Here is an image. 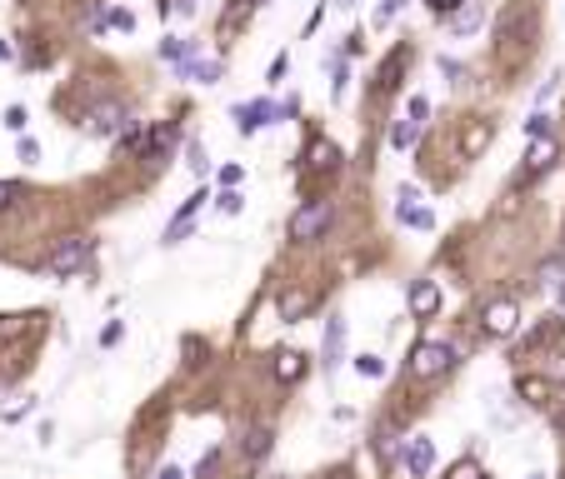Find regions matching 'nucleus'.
<instances>
[{"label": "nucleus", "mask_w": 565, "mask_h": 479, "mask_svg": "<svg viewBox=\"0 0 565 479\" xmlns=\"http://www.w3.org/2000/svg\"><path fill=\"white\" fill-rule=\"evenodd\" d=\"M330 220H336V210H330V200L301 205V210L291 215V240H295V245H310V240H320V235L330 230Z\"/></svg>", "instance_id": "1"}, {"label": "nucleus", "mask_w": 565, "mask_h": 479, "mask_svg": "<svg viewBox=\"0 0 565 479\" xmlns=\"http://www.w3.org/2000/svg\"><path fill=\"white\" fill-rule=\"evenodd\" d=\"M450 364H456V355H450V345H440V340H421L411 350V374L415 380H435V374H446Z\"/></svg>", "instance_id": "2"}, {"label": "nucleus", "mask_w": 565, "mask_h": 479, "mask_svg": "<svg viewBox=\"0 0 565 479\" xmlns=\"http://www.w3.org/2000/svg\"><path fill=\"white\" fill-rule=\"evenodd\" d=\"M80 125H86V135H120V130L131 125V110L120 106V100H100V106H90L80 115Z\"/></svg>", "instance_id": "3"}, {"label": "nucleus", "mask_w": 565, "mask_h": 479, "mask_svg": "<svg viewBox=\"0 0 565 479\" xmlns=\"http://www.w3.org/2000/svg\"><path fill=\"white\" fill-rule=\"evenodd\" d=\"M86 260H90V240L86 235H70V240H60V245L45 255V270H51V275H76V270H86Z\"/></svg>", "instance_id": "4"}, {"label": "nucleus", "mask_w": 565, "mask_h": 479, "mask_svg": "<svg viewBox=\"0 0 565 479\" xmlns=\"http://www.w3.org/2000/svg\"><path fill=\"white\" fill-rule=\"evenodd\" d=\"M480 325H486V335L505 340V335H515V325H521V309H515V299H490Z\"/></svg>", "instance_id": "5"}, {"label": "nucleus", "mask_w": 565, "mask_h": 479, "mask_svg": "<svg viewBox=\"0 0 565 479\" xmlns=\"http://www.w3.org/2000/svg\"><path fill=\"white\" fill-rule=\"evenodd\" d=\"M555 155H560V145H555L551 130H545V135H531V150H525V175H545L555 165Z\"/></svg>", "instance_id": "6"}, {"label": "nucleus", "mask_w": 565, "mask_h": 479, "mask_svg": "<svg viewBox=\"0 0 565 479\" xmlns=\"http://www.w3.org/2000/svg\"><path fill=\"white\" fill-rule=\"evenodd\" d=\"M230 115H236V130H240V135H255V130H261L265 120H275L281 110H275L271 100H250V106H236Z\"/></svg>", "instance_id": "7"}, {"label": "nucleus", "mask_w": 565, "mask_h": 479, "mask_svg": "<svg viewBox=\"0 0 565 479\" xmlns=\"http://www.w3.org/2000/svg\"><path fill=\"white\" fill-rule=\"evenodd\" d=\"M320 355H326V374H336L340 360H346V319L340 315L326 319V345H320Z\"/></svg>", "instance_id": "8"}, {"label": "nucleus", "mask_w": 565, "mask_h": 479, "mask_svg": "<svg viewBox=\"0 0 565 479\" xmlns=\"http://www.w3.org/2000/svg\"><path fill=\"white\" fill-rule=\"evenodd\" d=\"M206 200H210V195H206V190H196L190 200L181 205V210H175V220L165 225V245H181V240H185V230H190V220H196V210H200Z\"/></svg>", "instance_id": "9"}, {"label": "nucleus", "mask_w": 565, "mask_h": 479, "mask_svg": "<svg viewBox=\"0 0 565 479\" xmlns=\"http://www.w3.org/2000/svg\"><path fill=\"white\" fill-rule=\"evenodd\" d=\"M435 309H440V285H435V280H415V285H411V315L431 319Z\"/></svg>", "instance_id": "10"}, {"label": "nucleus", "mask_w": 565, "mask_h": 479, "mask_svg": "<svg viewBox=\"0 0 565 479\" xmlns=\"http://www.w3.org/2000/svg\"><path fill=\"white\" fill-rule=\"evenodd\" d=\"M305 165H310V170H336V165H340V145H336V140H310Z\"/></svg>", "instance_id": "11"}, {"label": "nucleus", "mask_w": 565, "mask_h": 479, "mask_svg": "<svg viewBox=\"0 0 565 479\" xmlns=\"http://www.w3.org/2000/svg\"><path fill=\"white\" fill-rule=\"evenodd\" d=\"M405 459H411V474H415V479L431 474V465H435V445H431L425 435H415V439H411V455H405Z\"/></svg>", "instance_id": "12"}, {"label": "nucleus", "mask_w": 565, "mask_h": 479, "mask_svg": "<svg viewBox=\"0 0 565 479\" xmlns=\"http://www.w3.org/2000/svg\"><path fill=\"white\" fill-rule=\"evenodd\" d=\"M301 374H305V355L301 350H281V355H275V380L295 384Z\"/></svg>", "instance_id": "13"}, {"label": "nucleus", "mask_w": 565, "mask_h": 479, "mask_svg": "<svg viewBox=\"0 0 565 479\" xmlns=\"http://www.w3.org/2000/svg\"><path fill=\"white\" fill-rule=\"evenodd\" d=\"M421 140V120H395L391 125V150H411Z\"/></svg>", "instance_id": "14"}, {"label": "nucleus", "mask_w": 565, "mask_h": 479, "mask_svg": "<svg viewBox=\"0 0 565 479\" xmlns=\"http://www.w3.org/2000/svg\"><path fill=\"white\" fill-rule=\"evenodd\" d=\"M275 305H281V319H301L305 309H310V295H305V290H285Z\"/></svg>", "instance_id": "15"}, {"label": "nucleus", "mask_w": 565, "mask_h": 479, "mask_svg": "<svg viewBox=\"0 0 565 479\" xmlns=\"http://www.w3.org/2000/svg\"><path fill=\"white\" fill-rule=\"evenodd\" d=\"M395 215H401V225H411V230H431V210H425V205L421 200H415V205H395Z\"/></svg>", "instance_id": "16"}, {"label": "nucleus", "mask_w": 565, "mask_h": 479, "mask_svg": "<svg viewBox=\"0 0 565 479\" xmlns=\"http://www.w3.org/2000/svg\"><path fill=\"white\" fill-rule=\"evenodd\" d=\"M190 80H200V86H216L220 80V60H190V65H181Z\"/></svg>", "instance_id": "17"}, {"label": "nucleus", "mask_w": 565, "mask_h": 479, "mask_svg": "<svg viewBox=\"0 0 565 479\" xmlns=\"http://www.w3.org/2000/svg\"><path fill=\"white\" fill-rule=\"evenodd\" d=\"M476 25H480V5H466V11L450 15V31H456V35H470Z\"/></svg>", "instance_id": "18"}, {"label": "nucleus", "mask_w": 565, "mask_h": 479, "mask_svg": "<svg viewBox=\"0 0 565 479\" xmlns=\"http://www.w3.org/2000/svg\"><path fill=\"white\" fill-rule=\"evenodd\" d=\"M356 374H360V380H381L385 360H381V355H356Z\"/></svg>", "instance_id": "19"}, {"label": "nucleus", "mask_w": 565, "mask_h": 479, "mask_svg": "<svg viewBox=\"0 0 565 479\" xmlns=\"http://www.w3.org/2000/svg\"><path fill=\"white\" fill-rule=\"evenodd\" d=\"M405 60H411V51H395L391 60L381 65V90H391V86H395V75H401V65H405Z\"/></svg>", "instance_id": "20"}, {"label": "nucleus", "mask_w": 565, "mask_h": 479, "mask_svg": "<svg viewBox=\"0 0 565 479\" xmlns=\"http://www.w3.org/2000/svg\"><path fill=\"white\" fill-rule=\"evenodd\" d=\"M271 429H255V435H250V445H245V459H265L271 455Z\"/></svg>", "instance_id": "21"}, {"label": "nucleus", "mask_w": 565, "mask_h": 479, "mask_svg": "<svg viewBox=\"0 0 565 479\" xmlns=\"http://www.w3.org/2000/svg\"><path fill=\"white\" fill-rule=\"evenodd\" d=\"M190 55V41H181V35H165L161 41V60H185Z\"/></svg>", "instance_id": "22"}, {"label": "nucleus", "mask_w": 565, "mask_h": 479, "mask_svg": "<svg viewBox=\"0 0 565 479\" xmlns=\"http://www.w3.org/2000/svg\"><path fill=\"white\" fill-rule=\"evenodd\" d=\"M446 479H486V469H480L476 459H460V465L446 469Z\"/></svg>", "instance_id": "23"}, {"label": "nucleus", "mask_w": 565, "mask_h": 479, "mask_svg": "<svg viewBox=\"0 0 565 479\" xmlns=\"http://www.w3.org/2000/svg\"><path fill=\"white\" fill-rule=\"evenodd\" d=\"M405 5H411V0H385L381 11H375V25H391V21H395V15H401V11H405Z\"/></svg>", "instance_id": "24"}, {"label": "nucleus", "mask_w": 565, "mask_h": 479, "mask_svg": "<svg viewBox=\"0 0 565 479\" xmlns=\"http://www.w3.org/2000/svg\"><path fill=\"white\" fill-rule=\"evenodd\" d=\"M216 205H220V210H226V215H240V205H245V195H240V190H236V185H230V190H226V195H220V200H216Z\"/></svg>", "instance_id": "25"}, {"label": "nucleus", "mask_w": 565, "mask_h": 479, "mask_svg": "<svg viewBox=\"0 0 565 479\" xmlns=\"http://www.w3.org/2000/svg\"><path fill=\"white\" fill-rule=\"evenodd\" d=\"M25 120H31V115H25V106H5V130H15V135H21Z\"/></svg>", "instance_id": "26"}, {"label": "nucleus", "mask_w": 565, "mask_h": 479, "mask_svg": "<svg viewBox=\"0 0 565 479\" xmlns=\"http://www.w3.org/2000/svg\"><path fill=\"white\" fill-rule=\"evenodd\" d=\"M285 75H291V55H275V60H271V75H265V80H271V86H281Z\"/></svg>", "instance_id": "27"}, {"label": "nucleus", "mask_w": 565, "mask_h": 479, "mask_svg": "<svg viewBox=\"0 0 565 479\" xmlns=\"http://www.w3.org/2000/svg\"><path fill=\"white\" fill-rule=\"evenodd\" d=\"M106 25H116V31H135V15L131 11H106Z\"/></svg>", "instance_id": "28"}, {"label": "nucleus", "mask_w": 565, "mask_h": 479, "mask_svg": "<svg viewBox=\"0 0 565 479\" xmlns=\"http://www.w3.org/2000/svg\"><path fill=\"white\" fill-rule=\"evenodd\" d=\"M521 394L531 400V405H541V400H545V380H521Z\"/></svg>", "instance_id": "29"}, {"label": "nucleus", "mask_w": 565, "mask_h": 479, "mask_svg": "<svg viewBox=\"0 0 565 479\" xmlns=\"http://www.w3.org/2000/svg\"><path fill=\"white\" fill-rule=\"evenodd\" d=\"M120 335H125V325H120V319H110L106 330H100V345L110 350V345H120Z\"/></svg>", "instance_id": "30"}, {"label": "nucleus", "mask_w": 565, "mask_h": 479, "mask_svg": "<svg viewBox=\"0 0 565 479\" xmlns=\"http://www.w3.org/2000/svg\"><path fill=\"white\" fill-rule=\"evenodd\" d=\"M216 465H220V455L210 449V455H200V465H196V479H210L216 474Z\"/></svg>", "instance_id": "31"}, {"label": "nucleus", "mask_w": 565, "mask_h": 479, "mask_svg": "<svg viewBox=\"0 0 565 479\" xmlns=\"http://www.w3.org/2000/svg\"><path fill=\"white\" fill-rule=\"evenodd\" d=\"M545 130H551V115H545V110H541V115H531V120H525V135H545Z\"/></svg>", "instance_id": "32"}, {"label": "nucleus", "mask_w": 565, "mask_h": 479, "mask_svg": "<svg viewBox=\"0 0 565 479\" xmlns=\"http://www.w3.org/2000/svg\"><path fill=\"white\" fill-rule=\"evenodd\" d=\"M425 115H431V100H425V96H411V120H421V125H425Z\"/></svg>", "instance_id": "33"}, {"label": "nucleus", "mask_w": 565, "mask_h": 479, "mask_svg": "<svg viewBox=\"0 0 565 479\" xmlns=\"http://www.w3.org/2000/svg\"><path fill=\"white\" fill-rule=\"evenodd\" d=\"M21 160H25V165H35V160H41V145H35V140H21Z\"/></svg>", "instance_id": "34"}, {"label": "nucleus", "mask_w": 565, "mask_h": 479, "mask_svg": "<svg viewBox=\"0 0 565 479\" xmlns=\"http://www.w3.org/2000/svg\"><path fill=\"white\" fill-rule=\"evenodd\" d=\"M240 175H245V170H240V165H226V170H220V185H226V190H230V185H240Z\"/></svg>", "instance_id": "35"}, {"label": "nucleus", "mask_w": 565, "mask_h": 479, "mask_svg": "<svg viewBox=\"0 0 565 479\" xmlns=\"http://www.w3.org/2000/svg\"><path fill=\"white\" fill-rule=\"evenodd\" d=\"M15 195H21L15 185H5V180H0V210H11V205H15Z\"/></svg>", "instance_id": "36"}, {"label": "nucleus", "mask_w": 565, "mask_h": 479, "mask_svg": "<svg viewBox=\"0 0 565 479\" xmlns=\"http://www.w3.org/2000/svg\"><path fill=\"white\" fill-rule=\"evenodd\" d=\"M555 275H560V260H545V265H541V280H545V285H555Z\"/></svg>", "instance_id": "37"}, {"label": "nucleus", "mask_w": 565, "mask_h": 479, "mask_svg": "<svg viewBox=\"0 0 565 479\" xmlns=\"http://www.w3.org/2000/svg\"><path fill=\"white\" fill-rule=\"evenodd\" d=\"M431 5H435L440 15H446V11H456V5H466V0H431Z\"/></svg>", "instance_id": "38"}, {"label": "nucleus", "mask_w": 565, "mask_h": 479, "mask_svg": "<svg viewBox=\"0 0 565 479\" xmlns=\"http://www.w3.org/2000/svg\"><path fill=\"white\" fill-rule=\"evenodd\" d=\"M171 11H181V15H190V11H196V0H171Z\"/></svg>", "instance_id": "39"}, {"label": "nucleus", "mask_w": 565, "mask_h": 479, "mask_svg": "<svg viewBox=\"0 0 565 479\" xmlns=\"http://www.w3.org/2000/svg\"><path fill=\"white\" fill-rule=\"evenodd\" d=\"M0 60H15V45L11 41H0Z\"/></svg>", "instance_id": "40"}, {"label": "nucleus", "mask_w": 565, "mask_h": 479, "mask_svg": "<svg viewBox=\"0 0 565 479\" xmlns=\"http://www.w3.org/2000/svg\"><path fill=\"white\" fill-rule=\"evenodd\" d=\"M155 479H181V469H175V465H165V469H161V474H155Z\"/></svg>", "instance_id": "41"}, {"label": "nucleus", "mask_w": 565, "mask_h": 479, "mask_svg": "<svg viewBox=\"0 0 565 479\" xmlns=\"http://www.w3.org/2000/svg\"><path fill=\"white\" fill-rule=\"evenodd\" d=\"M336 5H340V11H356V5H360V0H336Z\"/></svg>", "instance_id": "42"}, {"label": "nucleus", "mask_w": 565, "mask_h": 479, "mask_svg": "<svg viewBox=\"0 0 565 479\" xmlns=\"http://www.w3.org/2000/svg\"><path fill=\"white\" fill-rule=\"evenodd\" d=\"M531 479H541V474H531Z\"/></svg>", "instance_id": "43"}]
</instances>
